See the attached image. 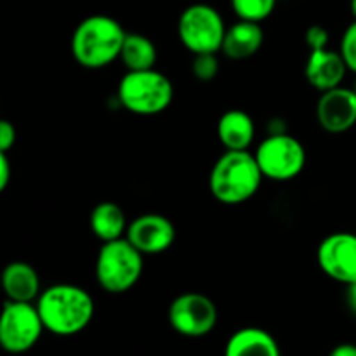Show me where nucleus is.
I'll use <instances>...</instances> for the list:
<instances>
[{
	"mask_svg": "<svg viewBox=\"0 0 356 356\" xmlns=\"http://www.w3.org/2000/svg\"><path fill=\"white\" fill-rule=\"evenodd\" d=\"M37 309L45 330L56 336H75L92 320L94 301L79 285L58 284L42 291Z\"/></svg>",
	"mask_w": 356,
	"mask_h": 356,
	"instance_id": "obj_1",
	"label": "nucleus"
},
{
	"mask_svg": "<svg viewBox=\"0 0 356 356\" xmlns=\"http://www.w3.org/2000/svg\"><path fill=\"white\" fill-rule=\"evenodd\" d=\"M127 31L115 17L94 14L76 24L72 35V54L80 66L99 70L120 59Z\"/></svg>",
	"mask_w": 356,
	"mask_h": 356,
	"instance_id": "obj_2",
	"label": "nucleus"
},
{
	"mask_svg": "<svg viewBox=\"0 0 356 356\" xmlns=\"http://www.w3.org/2000/svg\"><path fill=\"white\" fill-rule=\"evenodd\" d=\"M264 176L254 153L249 149H226L212 167L209 188L212 197L221 204L240 205L259 191Z\"/></svg>",
	"mask_w": 356,
	"mask_h": 356,
	"instance_id": "obj_3",
	"label": "nucleus"
},
{
	"mask_svg": "<svg viewBox=\"0 0 356 356\" xmlns=\"http://www.w3.org/2000/svg\"><path fill=\"white\" fill-rule=\"evenodd\" d=\"M122 106L134 115L152 117L165 111L174 99V86L167 75L153 70L127 72L118 83Z\"/></svg>",
	"mask_w": 356,
	"mask_h": 356,
	"instance_id": "obj_4",
	"label": "nucleus"
},
{
	"mask_svg": "<svg viewBox=\"0 0 356 356\" xmlns=\"http://www.w3.org/2000/svg\"><path fill=\"white\" fill-rule=\"evenodd\" d=\"M143 268V254L124 236L103 243L96 257V280L104 292L124 294L138 284Z\"/></svg>",
	"mask_w": 356,
	"mask_h": 356,
	"instance_id": "obj_5",
	"label": "nucleus"
},
{
	"mask_svg": "<svg viewBox=\"0 0 356 356\" xmlns=\"http://www.w3.org/2000/svg\"><path fill=\"white\" fill-rule=\"evenodd\" d=\"M226 30L225 19L209 3H193L181 13L177 37L191 54H218L222 49Z\"/></svg>",
	"mask_w": 356,
	"mask_h": 356,
	"instance_id": "obj_6",
	"label": "nucleus"
},
{
	"mask_svg": "<svg viewBox=\"0 0 356 356\" xmlns=\"http://www.w3.org/2000/svg\"><path fill=\"white\" fill-rule=\"evenodd\" d=\"M256 160L266 179L292 181L306 167V149L299 139L287 132L270 134L256 149Z\"/></svg>",
	"mask_w": 356,
	"mask_h": 356,
	"instance_id": "obj_7",
	"label": "nucleus"
},
{
	"mask_svg": "<svg viewBox=\"0 0 356 356\" xmlns=\"http://www.w3.org/2000/svg\"><path fill=\"white\" fill-rule=\"evenodd\" d=\"M45 330L37 305L9 301L3 305L0 316V344L7 353L21 355L38 343Z\"/></svg>",
	"mask_w": 356,
	"mask_h": 356,
	"instance_id": "obj_8",
	"label": "nucleus"
},
{
	"mask_svg": "<svg viewBox=\"0 0 356 356\" xmlns=\"http://www.w3.org/2000/svg\"><path fill=\"white\" fill-rule=\"evenodd\" d=\"M169 323L181 336H207L218 323V308L200 292H184L170 302Z\"/></svg>",
	"mask_w": 356,
	"mask_h": 356,
	"instance_id": "obj_9",
	"label": "nucleus"
},
{
	"mask_svg": "<svg viewBox=\"0 0 356 356\" xmlns=\"http://www.w3.org/2000/svg\"><path fill=\"white\" fill-rule=\"evenodd\" d=\"M318 266L330 280L350 285L356 282V235L337 232L325 236L316 250Z\"/></svg>",
	"mask_w": 356,
	"mask_h": 356,
	"instance_id": "obj_10",
	"label": "nucleus"
},
{
	"mask_svg": "<svg viewBox=\"0 0 356 356\" xmlns=\"http://www.w3.org/2000/svg\"><path fill=\"white\" fill-rule=\"evenodd\" d=\"M125 238L143 256H156L172 247L174 240H176V228L165 216L143 214L129 222Z\"/></svg>",
	"mask_w": 356,
	"mask_h": 356,
	"instance_id": "obj_11",
	"label": "nucleus"
},
{
	"mask_svg": "<svg viewBox=\"0 0 356 356\" xmlns=\"http://www.w3.org/2000/svg\"><path fill=\"white\" fill-rule=\"evenodd\" d=\"M316 122L330 134H343L356 125V92L336 87L322 92L316 103Z\"/></svg>",
	"mask_w": 356,
	"mask_h": 356,
	"instance_id": "obj_12",
	"label": "nucleus"
},
{
	"mask_svg": "<svg viewBox=\"0 0 356 356\" xmlns=\"http://www.w3.org/2000/svg\"><path fill=\"white\" fill-rule=\"evenodd\" d=\"M346 72L348 66L341 52L329 47L309 52L305 66L306 80L320 92L339 87L346 76Z\"/></svg>",
	"mask_w": 356,
	"mask_h": 356,
	"instance_id": "obj_13",
	"label": "nucleus"
},
{
	"mask_svg": "<svg viewBox=\"0 0 356 356\" xmlns=\"http://www.w3.org/2000/svg\"><path fill=\"white\" fill-rule=\"evenodd\" d=\"M218 139L226 149L243 152L249 149L256 138L254 118L243 110H228L221 115L218 122Z\"/></svg>",
	"mask_w": 356,
	"mask_h": 356,
	"instance_id": "obj_14",
	"label": "nucleus"
},
{
	"mask_svg": "<svg viewBox=\"0 0 356 356\" xmlns=\"http://www.w3.org/2000/svg\"><path fill=\"white\" fill-rule=\"evenodd\" d=\"M2 287L9 301L33 302L40 291V278L33 266L23 261H13L2 273Z\"/></svg>",
	"mask_w": 356,
	"mask_h": 356,
	"instance_id": "obj_15",
	"label": "nucleus"
},
{
	"mask_svg": "<svg viewBox=\"0 0 356 356\" xmlns=\"http://www.w3.org/2000/svg\"><path fill=\"white\" fill-rule=\"evenodd\" d=\"M264 31L261 23L238 19L235 24L226 30L225 42H222V54L235 61L249 59L263 47Z\"/></svg>",
	"mask_w": 356,
	"mask_h": 356,
	"instance_id": "obj_16",
	"label": "nucleus"
},
{
	"mask_svg": "<svg viewBox=\"0 0 356 356\" xmlns=\"http://www.w3.org/2000/svg\"><path fill=\"white\" fill-rule=\"evenodd\" d=\"M225 356H282L280 346L270 332L257 327H245L226 343Z\"/></svg>",
	"mask_w": 356,
	"mask_h": 356,
	"instance_id": "obj_17",
	"label": "nucleus"
},
{
	"mask_svg": "<svg viewBox=\"0 0 356 356\" xmlns=\"http://www.w3.org/2000/svg\"><path fill=\"white\" fill-rule=\"evenodd\" d=\"M90 232L103 243L124 238L127 233L129 221L124 209L115 202H101L90 212Z\"/></svg>",
	"mask_w": 356,
	"mask_h": 356,
	"instance_id": "obj_18",
	"label": "nucleus"
},
{
	"mask_svg": "<svg viewBox=\"0 0 356 356\" xmlns=\"http://www.w3.org/2000/svg\"><path fill=\"white\" fill-rule=\"evenodd\" d=\"M156 58H159L156 45L148 37L141 33H127L120 52V61L124 63L127 72L153 70Z\"/></svg>",
	"mask_w": 356,
	"mask_h": 356,
	"instance_id": "obj_19",
	"label": "nucleus"
},
{
	"mask_svg": "<svg viewBox=\"0 0 356 356\" xmlns=\"http://www.w3.org/2000/svg\"><path fill=\"white\" fill-rule=\"evenodd\" d=\"M229 3L238 19L252 23H263L277 7V0H229Z\"/></svg>",
	"mask_w": 356,
	"mask_h": 356,
	"instance_id": "obj_20",
	"label": "nucleus"
},
{
	"mask_svg": "<svg viewBox=\"0 0 356 356\" xmlns=\"http://www.w3.org/2000/svg\"><path fill=\"white\" fill-rule=\"evenodd\" d=\"M191 73L200 82H212L219 73V61L216 54H195L191 61Z\"/></svg>",
	"mask_w": 356,
	"mask_h": 356,
	"instance_id": "obj_21",
	"label": "nucleus"
},
{
	"mask_svg": "<svg viewBox=\"0 0 356 356\" xmlns=\"http://www.w3.org/2000/svg\"><path fill=\"white\" fill-rule=\"evenodd\" d=\"M339 52L346 63L348 70L356 73V21L344 30L343 37H341Z\"/></svg>",
	"mask_w": 356,
	"mask_h": 356,
	"instance_id": "obj_22",
	"label": "nucleus"
},
{
	"mask_svg": "<svg viewBox=\"0 0 356 356\" xmlns=\"http://www.w3.org/2000/svg\"><path fill=\"white\" fill-rule=\"evenodd\" d=\"M305 42L309 51H318V49H327L329 45V31L322 24H313L306 30Z\"/></svg>",
	"mask_w": 356,
	"mask_h": 356,
	"instance_id": "obj_23",
	"label": "nucleus"
},
{
	"mask_svg": "<svg viewBox=\"0 0 356 356\" xmlns=\"http://www.w3.org/2000/svg\"><path fill=\"white\" fill-rule=\"evenodd\" d=\"M16 143V127L9 120H2L0 124V153H9Z\"/></svg>",
	"mask_w": 356,
	"mask_h": 356,
	"instance_id": "obj_24",
	"label": "nucleus"
},
{
	"mask_svg": "<svg viewBox=\"0 0 356 356\" xmlns=\"http://www.w3.org/2000/svg\"><path fill=\"white\" fill-rule=\"evenodd\" d=\"M10 181V160L7 153H0V191L9 186Z\"/></svg>",
	"mask_w": 356,
	"mask_h": 356,
	"instance_id": "obj_25",
	"label": "nucleus"
},
{
	"mask_svg": "<svg viewBox=\"0 0 356 356\" xmlns=\"http://www.w3.org/2000/svg\"><path fill=\"white\" fill-rule=\"evenodd\" d=\"M329 356H356L355 344H339L330 351Z\"/></svg>",
	"mask_w": 356,
	"mask_h": 356,
	"instance_id": "obj_26",
	"label": "nucleus"
},
{
	"mask_svg": "<svg viewBox=\"0 0 356 356\" xmlns=\"http://www.w3.org/2000/svg\"><path fill=\"white\" fill-rule=\"evenodd\" d=\"M346 301H348V306H350L351 312L356 315V282L355 284H350L346 285Z\"/></svg>",
	"mask_w": 356,
	"mask_h": 356,
	"instance_id": "obj_27",
	"label": "nucleus"
},
{
	"mask_svg": "<svg viewBox=\"0 0 356 356\" xmlns=\"http://www.w3.org/2000/svg\"><path fill=\"white\" fill-rule=\"evenodd\" d=\"M350 9H351V14H353L355 21H356V0H351L350 2Z\"/></svg>",
	"mask_w": 356,
	"mask_h": 356,
	"instance_id": "obj_28",
	"label": "nucleus"
},
{
	"mask_svg": "<svg viewBox=\"0 0 356 356\" xmlns=\"http://www.w3.org/2000/svg\"><path fill=\"white\" fill-rule=\"evenodd\" d=\"M353 90L356 92V82H355V86H353Z\"/></svg>",
	"mask_w": 356,
	"mask_h": 356,
	"instance_id": "obj_29",
	"label": "nucleus"
}]
</instances>
